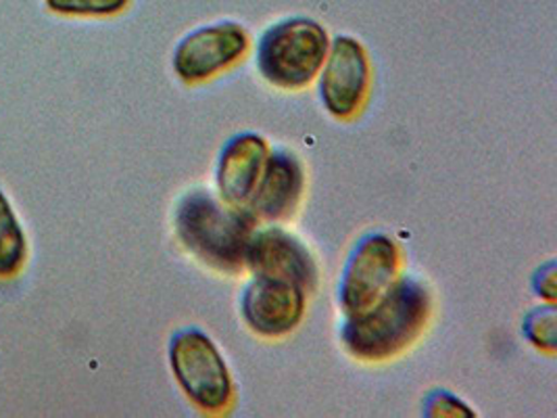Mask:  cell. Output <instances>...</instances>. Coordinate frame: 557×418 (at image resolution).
I'll list each match as a JSON object with an SVG mask.
<instances>
[{
    "label": "cell",
    "instance_id": "cell-1",
    "mask_svg": "<svg viewBox=\"0 0 557 418\" xmlns=\"http://www.w3.org/2000/svg\"><path fill=\"white\" fill-rule=\"evenodd\" d=\"M431 310V293L424 283L413 276H397L370 310L345 316L341 340L357 360L384 362L422 335Z\"/></svg>",
    "mask_w": 557,
    "mask_h": 418
},
{
    "label": "cell",
    "instance_id": "cell-2",
    "mask_svg": "<svg viewBox=\"0 0 557 418\" xmlns=\"http://www.w3.org/2000/svg\"><path fill=\"white\" fill-rule=\"evenodd\" d=\"M255 220L249 208H234L209 190H188L176 206L174 226L180 243L205 266L238 274L245 270Z\"/></svg>",
    "mask_w": 557,
    "mask_h": 418
},
{
    "label": "cell",
    "instance_id": "cell-3",
    "mask_svg": "<svg viewBox=\"0 0 557 418\" xmlns=\"http://www.w3.org/2000/svg\"><path fill=\"white\" fill-rule=\"evenodd\" d=\"M329 49V32L318 22L307 17L284 20L261 36L257 67L272 86L301 90L318 78Z\"/></svg>",
    "mask_w": 557,
    "mask_h": 418
},
{
    "label": "cell",
    "instance_id": "cell-4",
    "mask_svg": "<svg viewBox=\"0 0 557 418\" xmlns=\"http://www.w3.org/2000/svg\"><path fill=\"white\" fill-rule=\"evenodd\" d=\"M170 366L180 390L199 410L222 415L232 406L234 383L228 365L201 329L177 331L170 341Z\"/></svg>",
    "mask_w": 557,
    "mask_h": 418
},
{
    "label": "cell",
    "instance_id": "cell-5",
    "mask_svg": "<svg viewBox=\"0 0 557 418\" xmlns=\"http://www.w3.org/2000/svg\"><path fill=\"white\" fill-rule=\"evenodd\" d=\"M401 256L391 236L370 233L355 243L338 283V304L345 316L370 310L399 276Z\"/></svg>",
    "mask_w": 557,
    "mask_h": 418
},
{
    "label": "cell",
    "instance_id": "cell-6",
    "mask_svg": "<svg viewBox=\"0 0 557 418\" xmlns=\"http://www.w3.org/2000/svg\"><path fill=\"white\" fill-rule=\"evenodd\" d=\"M249 51V34L234 22L203 26L177 42L174 70L186 84L213 78L238 63Z\"/></svg>",
    "mask_w": 557,
    "mask_h": 418
},
{
    "label": "cell",
    "instance_id": "cell-7",
    "mask_svg": "<svg viewBox=\"0 0 557 418\" xmlns=\"http://www.w3.org/2000/svg\"><path fill=\"white\" fill-rule=\"evenodd\" d=\"M320 72V99L330 115L349 120L359 113L370 90V61L361 42L336 36Z\"/></svg>",
    "mask_w": 557,
    "mask_h": 418
},
{
    "label": "cell",
    "instance_id": "cell-8",
    "mask_svg": "<svg viewBox=\"0 0 557 418\" xmlns=\"http://www.w3.org/2000/svg\"><path fill=\"white\" fill-rule=\"evenodd\" d=\"M307 291L297 283L257 276L245 287L240 312L247 327L268 340H278L293 333L304 320Z\"/></svg>",
    "mask_w": 557,
    "mask_h": 418
},
{
    "label": "cell",
    "instance_id": "cell-9",
    "mask_svg": "<svg viewBox=\"0 0 557 418\" xmlns=\"http://www.w3.org/2000/svg\"><path fill=\"white\" fill-rule=\"evenodd\" d=\"M245 268L257 276H274L297 283L307 293L318 285V266L304 243L278 226L255 229L247 245Z\"/></svg>",
    "mask_w": 557,
    "mask_h": 418
},
{
    "label": "cell",
    "instance_id": "cell-10",
    "mask_svg": "<svg viewBox=\"0 0 557 418\" xmlns=\"http://www.w3.org/2000/svg\"><path fill=\"white\" fill-rule=\"evenodd\" d=\"M304 188L305 172L299 157L290 151L268 153L247 208L251 209L255 220H286L299 208Z\"/></svg>",
    "mask_w": 557,
    "mask_h": 418
},
{
    "label": "cell",
    "instance_id": "cell-11",
    "mask_svg": "<svg viewBox=\"0 0 557 418\" xmlns=\"http://www.w3.org/2000/svg\"><path fill=\"white\" fill-rule=\"evenodd\" d=\"M268 153L265 138L255 132H243L230 138L215 170V183L224 204L234 208L249 206Z\"/></svg>",
    "mask_w": 557,
    "mask_h": 418
},
{
    "label": "cell",
    "instance_id": "cell-12",
    "mask_svg": "<svg viewBox=\"0 0 557 418\" xmlns=\"http://www.w3.org/2000/svg\"><path fill=\"white\" fill-rule=\"evenodd\" d=\"M26 256V235L9 199L0 190V279L17 276Z\"/></svg>",
    "mask_w": 557,
    "mask_h": 418
},
{
    "label": "cell",
    "instance_id": "cell-13",
    "mask_svg": "<svg viewBox=\"0 0 557 418\" xmlns=\"http://www.w3.org/2000/svg\"><path fill=\"white\" fill-rule=\"evenodd\" d=\"M522 333L541 352L554 354L557 349V316L554 304L532 308L524 316Z\"/></svg>",
    "mask_w": 557,
    "mask_h": 418
},
{
    "label": "cell",
    "instance_id": "cell-14",
    "mask_svg": "<svg viewBox=\"0 0 557 418\" xmlns=\"http://www.w3.org/2000/svg\"><path fill=\"white\" fill-rule=\"evenodd\" d=\"M52 13L72 17H107L124 11L129 0H45Z\"/></svg>",
    "mask_w": 557,
    "mask_h": 418
},
{
    "label": "cell",
    "instance_id": "cell-15",
    "mask_svg": "<svg viewBox=\"0 0 557 418\" xmlns=\"http://www.w3.org/2000/svg\"><path fill=\"white\" fill-rule=\"evenodd\" d=\"M426 417H472L470 408L461 404L454 393L434 392L424 402Z\"/></svg>",
    "mask_w": 557,
    "mask_h": 418
},
{
    "label": "cell",
    "instance_id": "cell-16",
    "mask_svg": "<svg viewBox=\"0 0 557 418\" xmlns=\"http://www.w3.org/2000/svg\"><path fill=\"white\" fill-rule=\"evenodd\" d=\"M532 288L547 304L556 302V261H547L534 272Z\"/></svg>",
    "mask_w": 557,
    "mask_h": 418
}]
</instances>
